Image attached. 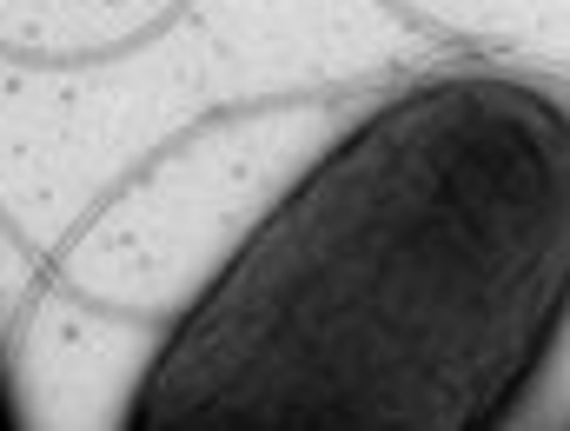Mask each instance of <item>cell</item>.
<instances>
[{"mask_svg": "<svg viewBox=\"0 0 570 431\" xmlns=\"http://www.w3.org/2000/svg\"><path fill=\"white\" fill-rule=\"evenodd\" d=\"M570 325V107L405 87L332 140L146 359L140 431L504 425Z\"/></svg>", "mask_w": 570, "mask_h": 431, "instance_id": "6da1fadb", "label": "cell"}, {"mask_svg": "<svg viewBox=\"0 0 570 431\" xmlns=\"http://www.w3.org/2000/svg\"><path fill=\"white\" fill-rule=\"evenodd\" d=\"M0 425H13V405H7V385H0Z\"/></svg>", "mask_w": 570, "mask_h": 431, "instance_id": "7a4b0ae2", "label": "cell"}]
</instances>
